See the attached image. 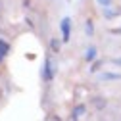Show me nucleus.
<instances>
[{
    "instance_id": "nucleus-4",
    "label": "nucleus",
    "mask_w": 121,
    "mask_h": 121,
    "mask_svg": "<svg viewBox=\"0 0 121 121\" xmlns=\"http://www.w3.org/2000/svg\"><path fill=\"white\" fill-rule=\"evenodd\" d=\"M8 52H10V44H8L6 40H0V60H2Z\"/></svg>"
},
{
    "instance_id": "nucleus-3",
    "label": "nucleus",
    "mask_w": 121,
    "mask_h": 121,
    "mask_svg": "<svg viewBox=\"0 0 121 121\" xmlns=\"http://www.w3.org/2000/svg\"><path fill=\"white\" fill-rule=\"evenodd\" d=\"M85 112H86V110H85V106H83V104L75 106V108H73V113H71V119H73V121H79V117H81Z\"/></svg>"
},
{
    "instance_id": "nucleus-8",
    "label": "nucleus",
    "mask_w": 121,
    "mask_h": 121,
    "mask_svg": "<svg viewBox=\"0 0 121 121\" xmlns=\"http://www.w3.org/2000/svg\"><path fill=\"white\" fill-rule=\"evenodd\" d=\"M96 2H98L102 8H110V6H112V0H96Z\"/></svg>"
},
{
    "instance_id": "nucleus-9",
    "label": "nucleus",
    "mask_w": 121,
    "mask_h": 121,
    "mask_svg": "<svg viewBox=\"0 0 121 121\" xmlns=\"http://www.w3.org/2000/svg\"><path fill=\"white\" fill-rule=\"evenodd\" d=\"M112 33H113V35H121V27H119V29H113Z\"/></svg>"
},
{
    "instance_id": "nucleus-6",
    "label": "nucleus",
    "mask_w": 121,
    "mask_h": 121,
    "mask_svg": "<svg viewBox=\"0 0 121 121\" xmlns=\"http://www.w3.org/2000/svg\"><path fill=\"white\" fill-rule=\"evenodd\" d=\"M60 46H62V42H60L58 39H52V40H50V48H52L54 52H60Z\"/></svg>"
},
{
    "instance_id": "nucleus-2",
    "label": "nucleus",
    "mask_w": 121,
    "mask_h": 121,
    "mask_svg": "<svg viewBox=\"0 0 121 121\" xmlns=\"http://www.w3.org/2000/svg\"><path fill=\"white\" fill-rule=\"evenodd\" d=\"M60 29H62V40L67 42L71 37V17H64L62 23H60Z\"/></svg>"
},
{
    "instance_id": "nucleus-5",
    "label": "nucleus",
    "mask_w": 121,
    "mask_h": 121,
    "mask_svg": "<svg viewBox=\"0 0 121 121\" xmlns=\"http://www.w3.org/2000/svg\"><path fill=\"white\" fill-rule=\"evenodd\" d=\"M94 58H96V48H94V46H90V48H86V54H85V60H86V62H92Z\"/></svg>"
},
{
    "instance_id": "nucleus-10",
    "label": "nucleus",
    "mask_w": 121,
    "mask_h": 121,
    "mask_svg": "<svg viewBox=\"0 0 121 121\" xmlns=\"http://www.w3.org/2000/svg\"><path fill=\"white\" fill-rule=\"evenodd\" d=\"M113 64H121V58L119 60H113Z\"/></svg>"
},
{
    "instance_id": "nucleus-1",
    "label": "nucleus",
    "mask_w": 121,
    "mask_h": 121,
    "mask_svg": "<svg viewBox=\"0 0 121 121\" xmlns=\"http://www.w3.org/2000/svg\"><path fill=\"white\" fill-rule=\"evenodd\" d=\"M54 75H56V67L52 64V60L46 58V60H44V67H42V79L46 81V83H50L54 79Z\"/></svg>"
},
{
    "instance_id": "nucleus-7",
    "label": "nucleus",
    "mask_w": 121,
    "mask_h": 121,
    "mask_svg": "<svg viewBox=\"0 0 121 121\" xmlns=\"http://www.w3.org/2000/svg\"><path fill=\"white\" fill-rule=\"evenodd\" d=\"M92 33H94V27H92V21H90V19H86V35L90 37Z\"/></svg>"
}]
</instances>
